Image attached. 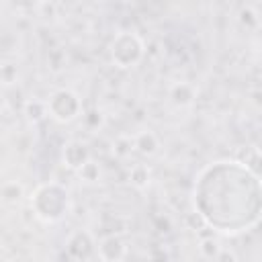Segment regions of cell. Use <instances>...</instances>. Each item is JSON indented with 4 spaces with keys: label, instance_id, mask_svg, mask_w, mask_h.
<instances>
[{
    "label": "cell",
    "instance_id": "obj_1",
    "mask_svg": "<svg viewBox=\"0 0 262 262\" xmlns=\"http://www.w3.org/2000/svg\"><path fill=\"white\" fill-rule=\"evenodd\" d=\"M194 211L219 233L246 231L262 215V180L244 162H215L196 178Z\"/></svg>",
    "mask_w": 262,
    "mask_h": 262
},
{
    "label": "cell",
    "instance_id": "obj_2",
    "mask_svg": "<svg viewBox=\"0 0 262 262\" xmlns=\"http://www.w3.org/2000/svg\"><path fill=\"white\" fill-rule=\"evenodd\" d=\"M31 209L41 221L55 223L66 217L70 209V194L59 182H45L35 188L31 196Z\"/></svg>",
    "mask_w": 262,
    "mask_h": 262
},
{
    "label": "cell",
    "instance_id": "obj_3",
    "mask_svg": "<svg viewBox=\"0 0 262 262\" xmlns=\"http://www.w3.org/2000/svg\"><path fill=\"white\" fill-rule=\"evenodd\" d=\"M143 51H145L143 41L135 33H129V31L119 33L111 43V57H113L115 66H119V68L137 66L143 57Z\"/></svg>",
    "mask_w": 262,
    "mask_h": 262
},
{
    "label": "cell",
    "instance_id": "obj_4",
    "mask_svg": "<svg viewBox=\"0 0 262 262\" xmlns=\"http://www.w3.org/2000/svg\"><path fill=\"white\" fill-rule=\"evenodd\" d=\"M47 106H49V117H53L59 123H70L82 113V102H80L78 94H74L72 90H66V88L55 90L49 96Z\"/></svg>",
    "mask_w": 262,
    "mask_h": 262
},
{
    "label": "cell",
    "instance_id": "obj_5",
    "mask_svg": "<svg viewBox=\"0 0 262 262\" xmlns=\"http://www.w3.org/2000/svg\"><path fill=\"white\" fill-rule=\"evenodd\" d=\"M96 256L102 260H123L127 256V246L119 235H106L96 246Z\"/></svg>",
    "mask_w": 262,
    "mask_h": 262
},
{
    "label": "cell",
    "instance_id": "obj_6",
    "mask_svg": "<svg viewBox=\"0 0 262 262\" xmlns=\"http://www.w3.org/2000/svg\"><path fill=\"white\" fill-rule=\"evenodd\" d=\"M68 252L72 258L76 260H88L92 258V252H94V242L90 237V233L86 231H76L70 242H68Z\"/></svg>",
    "mask_w": 262,
    "mask_h": 262
},
{
    "label": "cell",
    "instance_id": "obj_7",
    "mask_svg": "<svg viewBox=\"0 0 262 262\" xmlns=\"http://www.w3.org/2000/svg\"><path fill=\"white\" fill-rule=\"evenodd\" d=\"M88 160H90V149H88L86 143H82V141H70L63 147V162H66L68 168L80 170Z\"/></svg>",
    "mask_w": 262,
    "mask_h": 262
},
{
    "label": "cell",
    "instance_id": "obj_8",
    "mask_svg": "<svg viewBox=\"0 0 262 262\" xmlns=\"http://www.w3.org/2000/svg\"><path fill=\"white\" fill-rule=\"evenodd\" d=\"M133 141H135V149L143 156H154L160 147V139L154 131H141L133 137Z\"/></svg>",
    "mask_w": 262,
    "mask_h": 262
},
{
    "label": "cell",
    "instance_id": "obj_9",
    "mask_svg": "<svg viewBox=\"0 0 262 262\" xmlns=\"http://www.w3.org/2000/svg\"><path fill=\"white\" fill-rule=\"evenodd\" d=\"M172 98H174V102L180 104V106L190 104L192 98H194V88H192L190 84H186V82H180V84L172 86Z\"/></svg>",
    "mask_w": 262,
    "mask_h": 262
},
{
    "label": "cell",
    "instance_id": "obj_10",
    "mask_svg": "<svg viewBox=\"0 0 262 262\" xmlns=\"http://www.w3.org/2000/svg\"><path fill=\"white\" fill-rule=\"evenodd\" d=\"M25 113L31 121H41L45 115H49V106H47V100H29L25 104Z\"/></svg>",
    "mask_w": 262,
    "mask_h": 262
},
{
    "label": "cell",
    "instance_id": "obj_11",
    "mask_svg": "<svg viewBox=\"0 0 262 262\" xmlns=\"http://www.w3.org/2000/svg\"><path fill=\"white\" fill-rule=\"evenodd\" d=\"M199 250H201V254H203L205 258H209V260H219V256H221V252H223V246H219V242L213 239V237H205V239L201 242Z\"/></svg>",
    "mask_w": 262,
    "mask_h": 262
},
{
    "label": "cell",
    "instance_id": "obj_12",
    "mask_svg": "<svg viewBox=\"0 0 262 262\" xmlns=\"http://www.w3.org/2000/svg\"><path fill=\"white\" fill-rule=\"evenodd\" d=\"M131 182L137 186V188H145L149 184V168L145 164H137L131 168V174H129Z\"/></svg>",
    "mask_w": 262,
    "mask_h": 262
},
{
    "label": "cell",
    "instance_id": "obj_13",
    "mask_svg": "<svg viewBox=\"0 0 262 262\" xmlns=\"http://www.w3.org/2000/svg\"><path fill=\"white\" fill-rule=\"evenodd\" d=\"M78 172V176H80V180H84V182H96L98 180V176H100V166L94 162V160H88L80 170H76Z\"/></svg>",
    "mask_w": 262,
    "mask_h": 262
},
{
    "label": "cell",
    "instance_id": "obj_14",
    "mask_svg": "<svg viewBox=\"0 0 262 262\" xmlns=\"http://www.w3.org/2000/svg\"><path fill=\"white\" fill-rule=\"evenodd\" d=\"M20 196H23V184H20V182L10 180V182L4 184V188H2V199H4V203H18Z\"/></svg>",
    "mask_w": 262,
    "mask_h": 262
},
{
    "label": "cell",
    "instance_id": "obj_15",
    "mask_svg": "<svg viewBox=\"0 0 262 262\" xmlns=\"http://www.w3.org/2000/svg\"><path fill=\"white\" fill-rule=\"evenodd\" d=\"M12 76L16 78V68L10 66V63H4L2 66V80H4V84H10L12 82Z\"/></svg>",
    "mask_w": 262,
    "mask_h": 262
},
{
    "label": "cell",
    "instance_id": "obj_16",
    "mask_svg": "<svg viewBox=\"0 0 262 262\" xmlns=\"http://www.w3.org/2000/svg\"><path fill=\"white\" fill-rule=\"evenodd\" d=\"M29 2H43V0H29Z\"/></svg>",
    "mask_w": 262,
    "mask_h": 262
}]
</instances>
